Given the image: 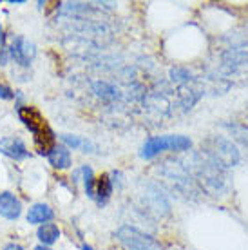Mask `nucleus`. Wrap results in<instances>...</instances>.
<instances>
[{"instance_id":"f257e3e1","label":"nucleus","mask_w":248,"mask_h":250,"mask_svg":"<svg viewBox=\"0 0 248 250\" xmlns=\"http://www.w3.org/2000/svg\"><path fill=\"white\" fill-rule=\"evenodd\" d=\"M19 116L24 122V125L33 132L35 136V144L40 154H49L51 149L55 147V134L49 129V125L45 124L43 116L38 111H35L33 107H19Z\"/></svg>"},{"instance_id":"f03ea898","label":"nucleus","mask_w":248,"mask_h":250,"mask_svg":"<svg viewBox=\"0 0 248 250\" xmlns=\"http://www.w3.org/2000/svg\"><path fill=\"white\" fill-rule=\"evenodd\" d=\"M194 172L198 176V180L201 185L217 196V192H225L227 190V169H223L221 165H217L216 162H212L210 158L203 154V156H196V167Z\"/></svg>"},{"instance_id":"7ed1b4c3","label":"nucleus","mask_w":248,"mask_h":250,"mask_svg":"<svg viewBox=\"0 0 248 250\" xmlns=\"http://www.w3.org/2000/svg\"><path fill=\"white\" fill-rule=\"evenodd\" d=\"M192 147V140L188 136H181V134H163V136H152L149 138L142 147L140 156L143 160H152L162 152L174 150V152H183Z\"/></svg>"},{"instance_id":"20e7f679","label":"nucleus","mask_w":248,"mask_h":250,"mask_svg":"<svg viewBox=\"0 0 248 250\" xmlns=\"http://www.w3.org/2000/svg\"><path fill=\"white\" fill-rule=\"evenodd\" d=\"M205 154L210 158L212 162H216L217 165H221L223 169H230L236 167L239 163V150L228 138L225 136H214L208 140L207 144Z\"/></svg>"},{"instance_id":"39448f33","label":"nucleus","mask_w":248,"mask_h":250,"mask_svg":"<svg viewBox=\"0 0 248 250\" xmlns=\"http://www.w3.org/2000/svg\"><path fill=\"white\" fill-rule=\"evenodd\" d=\"M114 236L118 238V241L127 250H162V245L158 243L152 236L138 230L136 227H120L118 230L114 232Z\"/></svg>"},{"instance_id":"423d86ee","label":"nucleus","mask_w":248,"mask_h":250,"mask_svg":"<svg viewBox=\"0 0 248 250\" xmlns=\"http://www.w3.org/2000/svg\"><path fill=\"white\" fill-rule=\"evenodd\" d=\"M35 55H37V49H35V44H33V42H29V40L24 37L15 38L11 49H9V57H11L15 62L25 67V65L31 63Z\"/></svg>"},{"instance_id":"0eeeda50","label":"nucleus","mask_w":248,"mask_h":250,"mask_svg":"<svg viewBox=\"0 0 248 250\" xmlns=\"http://www.w3.org/2000/svg\"><path fill=\"white\" fill-rule=\"evenodd\" d=\"M0 152L11 160H25L29 158V150L20 138H2L0 140Z\"/></svg>"},{"instance_id":"6e6552de","label":"nucleus","mask_w":248,"mask_h":250,"mask_svg":"<svg viewBox=\"0 0 248 250\" xmlns=\"http://www.w3.org/2000/svg\"><path fill=\"white\" fill-rule=\"evenodd\" d=\"M22 212V203L11 192L0 194V216L6 219H17Z\"/></svg>"},{"instance_id":"1a4fd4ad","label":"nucleus","mask_w":248,"mask_h":250,"mask_svg":"<svg viewBox=\"0 0 248 250\" xmlns=\"http://www.w3.org/2000/svg\"><path fill=\"white\" fill-rule=\"evenodd\" d=\"M47 158H49V163L55 167V169H67V167H71V163H73V160H71V152H69L67 147H63V145H58V147H53L51 149V152L47 154Z\"/></svg>"},{"instance_id":"9d476101","label":"nucleus","mask_w":248,"mask_h":250,"mask_svg":"<svg viewBox=\"0 0 248 250\" xmlns=\"http://www.w3.org/2000/svg\"><path fill=\"white\" fill-rule=\"evenodd\" d=\"M53 210H51V207L43 205V203H37V205H33L29 208V212H27V221L29 223H35V225H43V223H47L53 219Z\"/></svg>"},{"instance_id":"9b49d317","label":"nucleus","mask_w":248,"mask_h":250,"mask_svg":"<svg viewBox=\"0 0 248 250\" xmlns=\"http://www.w3.org/2000/svg\"><path fill=\"white\" fill-rule=\"evenodd\" d=\"M60 138H62V142L67 147H73V149L82 150V152H96V145L91 140H87V138L73 136V134H62Z\"/></svg>"},{"instance_id":"f8f14e48","label":"nucleus","mask_w":248,"mask_h":250,"mask_svg":"<svg viewBox=\"0 0 248 250\" xmlns=\"http://www.w3.org/2000/svg\"><path fill=\"white\" fill-rule=\"evenodd\" d=\"M112 192V182L111 178L107 174H102L96 180V190H94V200L98 201V205H103L107 200H109V196Z\"/></svg>"},{"instance_id":"ddd939ff","label":"nucleus","mask_w":248,"mask_h":250,"mask_svg":"<svg viewBox=\"0 0 248 250\" xmlns=\"http://www.w3.org/2000/svg\"><path fill=\"white\" fill-rule=\"evenodd\" d=\"M37 236H38V239L47 247V245H53L58 241V238H60V229H58L55 223H43V225H40V229H38Z\"/></svg>"},{"instance_id":"4468645a","label":"nucleus","mask_w":248,"mask_h":250,"mask_svg":"<svg viewBox=\"0 0 248 250\" xmlns=\"http://www.w3.org/2000/svg\"><path fill=\"white\" fill-rule=\"evenodd\" d=\"M82 174H83V187H85V194L94 200V190H96V178H94V172L91 167L83 165L82 167Z\"/></svg>"},{"instance_id":"2eb2a0df","label":"nucleus","mask_w":248,"mask_h":250,"mask_svg":"<svg viewBox=\"0 0 248 250\" xmlns=\"http://www.w3.org/2000/svg\"><path fill=\"white\" fill-rule=\"evenodd\" d=\"M94 91L98 94L100 98H103V100H114L116 96H118V91L109 85L107 82H96L94 83Z\"/></svg>"},{"instance_id":"dca6fc26","label":"nucleus","mask_w":248,"mask_h":250,"mask_svg":"<svg viewBox=\"0 0 248 250\" xmlns=\"http://www.w3.org/2000/svg\"><path fill=\"white\" fill-rule=\"evenodd\" d=\"M0 98H2V100H13V98H15V93H13L7 85L0 83Z\"/></svg>"},{"instance_id":"f3484780","label":"nucleus","mask_w":248,"mask_h":250,"mask_svg":"<svg viewBox=\"0 0 248 250\" xmlns=\"http://www.w3.org/2000/svg\"><path fill=\"white\" fill-rule=\"evenodd\" d=\"M7 57H9V51L6 49H0V65H6Z\"/></svg>"},{"instance_id":"a211bd4d","label":"nucleus","mask_w":248,"mask_h":250,"mask_svg":"<svg viewBox=\"0 0 248 250\" xmlns=\"http://www.w3.org/2000/svg\"><path fill=\"white\" fill-rule=\"evenodd\" d=\"M4 250H24V247L19 243H9V245H6V249Z\"/></svg>"},{"instance_id":"6ab92c4d","label":"nucleus","mask_w":248,"mask_h":250,"mask_svg":"<svg viewBox=\"0 0 248 250\" xmlns=\"http://www.w3.org/2000/svg\"><path fill=\"white\" fill-rule=\"evenodd\" d=\"M4 40H6V35H4V27L0 25V47L4 45Z\"/></svg>"},{"instance_id":"aec40b11","label":"nucleus","mask_w":248,"mask_h":250,"mask_svg":"<svg viewBox=\"0 0 248 250\" xmlns=\"http://www.w3.org/2000/svg\"><path fill=\"white\" fill-rule=\"evenodd\" d=\"M35 250H51V249H49V247H45V245H38Z\"/></svg>"},{"instance_id":"412c9836","label":"nucleus","mask_w":248,"mask_h":250,"mask_svg":"<svg viewBox=\"0 0 248 250\" xmlns=\"http://www.w3.org/2000/svg\"><path fill=\"white\" fill-rule=\"evenodd\" d=\"M83 250H93L91 247H87V245H83Z\"/></svg>"}]
</instances>
